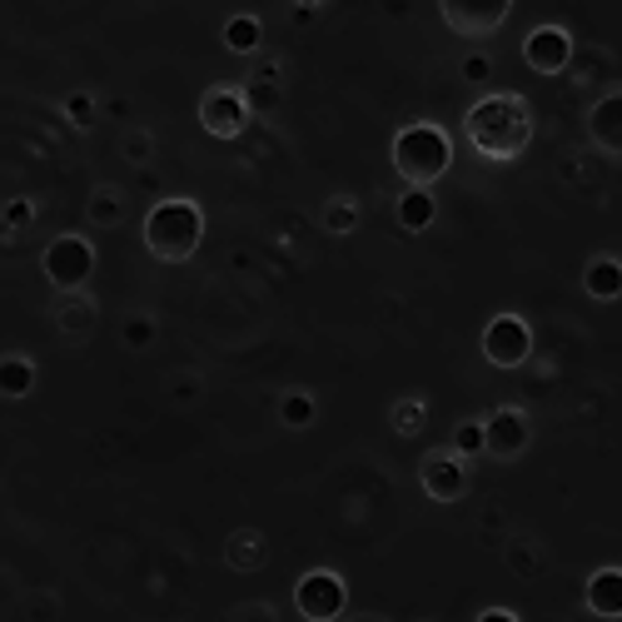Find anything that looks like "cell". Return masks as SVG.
Wrapping results in <instances>:
<instances>
[{
    "label": "cell",
    "mask_w": 622,
    "mask_h": 622,
    "mask_svg": "<svg viewBox=\"0 0 622 622\" xmlns=\"http://www.w3.org/2000/svg\"><path fill=\"white\" fill-rule=\"evenodd\" d=\"M583 602H588L592 618H608V622L622 618V568L618 563L598 568L588 583H583Z\"/></svg>",
    "instance_id": "14"
},
{
    "label": "cell",
    "mask_w": 622,
    "mask_h": 622,
    "mask_svg": "<svg viewBox=\"0 0 622 622\" xmlns=\"http://www.w3.org/2000/svg\"><path fill=\"white\" fill-rule=\"evenodd\" d=\"M473 622H523V618H518L513 608H483V612H478V618H473Z\"/></svg>",
    "instance_id": "35"
},
{
    "label": "cell",
    "mask_w": 622,
    "mask_h": 622,
    "mask_svg": "<svg viewBox=\"0 0 622 622\" xmlns=\"http://www.w3.org/2000/svg\"><path fill=\"white\" fill-rule=\"evenodd\" d=\"M269 563V538L264 528H235L225 538V568L229 573H259Z\"/></svg>",
    "instance_id": "15"
},
{
    "label": "cell",
    "mask_w": 622,
    "mask_h": 622,
    "mask_svg": "<svg viewBox=\"0 0 622 622\" xmlns=\"http://www.w3.org/2000/svg\"><path fill=\"white\" fill-rule=\"evenodd\" d=\"M35 384H41V369H35V359H31V354L11 349V354L0 359V398L21 404V398H31V394H35Z\"/></svg>",
    "instance_id": "18"
},
{
    "label": "cell",
    "mask_w": 622,
    "mask_h": 622,
    "mask_svg": "<svg viewBox=\"0 0 622 622\" xmlns=\"http://www.w3.org/2000/svg\"><path fill=\"white\" fill-rule=\"evenodd\" d=\"M140 235H145L150 259H160V264H190L204 245L200 200H190V194H165V200H155Z\"/></svg>",
    "instance_id": "3"
},
{
    "label": "cell",
    "mask_w": 622,
    "mask_h": 622,
    "mask_svg": "<svg viewBox=\"0 0 622 622\" xmlns=\"http://www.w3.org/2000/svg\"><path fill=\"white\" fill-rule=\"evenodd\" d=\"M439 15H443V25H449L453 35H463V41H488V35H494L498 25L513 15V5H508V0H494V5H463V0H443Z\"/></svg>",
    "instance_id": "11"
},
{
    "label": "cell",
    "mask_w": 622,
    "mask_h": 622,
    "mask_svg": "<svg viewBox=\"0 0 622 622\" xmlns=\"http://www.w3.org/2000/svg\"><path fill=\"white\" fill-rule=\"evenodd\" d=\"M280 423L290 433H304L319 423V398L309 394V388H284L280 394Z\"/></svg>",
    "instance_id": "23"
},
{
    "label": "cell",
    "mask_w": 622,
    "mask_h": 622,
    "mask_svg": "<svg viewBox=\"0 0 622 622\" xmlns=\"http://www.w3.org/2000/svg\"><path fill=\"white\" fill-rule=\"evenodd\" d=\"M35 225V200H25V194H15L11 204H5V239L25 235V229Z\"/></svg>",
    "instance_id": "30"
},
{
    "label": "cell",
    "mask_w": 622,
    "mask_h": 622,
    "mask_svg": "<svg viewBox=\"0 0 622 622\" xmlns=\"http://www.w3.org/2000/svg\"><path fill=\"white\" fill-rule=\"evenodd\" d=\"M538 135V120L528 95L518 90H488L463 110V140L473 145V155L488 165H518L528 155Z\"/></svg>",
    "instance_id": "1"
},
{
    "label": "cell",
    "mask_w": 622,
    "mask_h": 622,
    "mask_svg": "<svg viewBox=\"0 0 622 622\" xmlns=\"http://www.w3.org/2000/svg\"><path fill=\"white\" fill-rule=\"evenodd\" d=\"M249 120H255V110L245 100V86H210L200 95V129L210 140H239Z\"/></svg>",
    "instance_id": "7"
},
{
    "label": "cell",
    "mask_w": 622,
    "mask_h": 622,
    "mask_svg": "<svg viewBox=\"0 0 622 622\" xmlns=\"http://www.w3.org/2000/svg\"><path fill=\"white\" fill-rule=\"evenodd\" d=\"M155 339H160V319H155V314L135 309V314H125V319H120V343H125L129 354H145V349H155Z\"/></svg>",
    "instance_id": "25"
},
{
    "label": "cell",
    "mask_w": 622,
    "mask_h": 622,
    "mask_svg": "<svg viewBox=\"0 0 622 622\" xmlns=\"http://www.w3.org/2000/svg\"><path fill=\"white\" fill-rule=\"evenodd\" d=\"M583 294L598 304H618L622 299V259L618 255H592L583 264Z\"/></svg>",
    "instance_id": "16"
},
{
    "label": "cell",
    "mask_w": 622,
    "mask_h": 622,
    "mask_svg": "<svg viewBox=\"0 0 622 622\" xmlns=\"http://www.w3.org/2000/svg\"><path fill=\"white\" fill-rule=\"evenodd\" d=\"M219 41H225L229 55H259V45H264V21L259 15H229L225 31H219Z\"/></svg>",
    "instance_id": "24"
},
{
    "label": "cell",
    "mask_w": 622,
    "mask_h": 622,
    "mask_svg": "<svg viewBox=\"0 0 622 622\" xmlns=\"http://www.w3.org/2000/svg\"><path fill=\"white\" fill-rule=\"evenodd\" d=\"M394 219L404 235H423V229L439 225V200H433V190H404L394 200Z\"/></svg>",
    "instance_id": "17"
},
{
    "label": "cell",
    "mask_w": 622,
    "mask_h": 622,
    "mask_svg": "<svg viewBox=\"0 0 622 622\" xmlns=\"http://www.w3.org/2000/svg\"><path fill=\"white\" fill-rule=\"evenodd\" d=\"M200 394H204V378H200V374H180V378L170 384V398H174L180 408H190Z\"/></svg>",
    "instance_id": "32"
},
{
    "label": "cell",
    "mask_w": 622,
    "mask_h": 622,
    "mask_svg": "<svg viewBox=\"0 0 622 622\" xmlns=\"http://www.w3.org/2000/svg\"><path fill=\"white\" fill-rule=\"evenodd\" d=\"M25 618H31V622H55V598H50V592H45V598H35Z\"/></svg>",
    "instance_id": "34"
},
{
    "label": "cell",
    "mask_w": 622,
    "mask_h": 622,
    "mask_svg": "<svg viewBox=\"0 0 622 622\" xmlns=\"http://www.w3.org/2000/svg\"><path fill=\"white\" fill-rule=\"evenodd\" d=\"M483 433H488V459H498V463H518L533 449V419L518 404H498L483 419Z\"/></svg>",
    "instance_id": "8"
},
{
    "label": "cell",
    "mask_w": 622,
    "mask_h": 622,
    "mask_svg": "<svg viewBox=\"0 0 622 622\" xmlns=\"http://www.w3.org/2000/svg\"><path fill=\"white\" fill-rule=\"evenodd\" d=\"M388 429L398 433V439H419L423 429H429V398L423 394H404L388 404Z\"/></svg>",
    "instance_id": "22"
},
{
    "label": "cell",
    "mask_w": 622,
    "mask_h": 622,
    "mask_svg": "<svg viewBox=\"0 0 622 622\" xmlns=\"http://www.w3.org/2000/svg\"><path fill=\"white\" fill-rule=\"evenodd\" d=\"M523 65L533 76H563L573 65V31L568 25H533L523 35Z\"/></svg>",
    "instance_id": "9"
},
{
    "label": "cell",
    "mask_w": 622,
    "mask_h": 622,
    "mask_svg": "<svg viewBox=\"0 0 622 622\" xmlns=\"http://www.w3.org/2000/svg\"><path fill=\"white\" fill-rule=\"evenodd\" d=\"M155 150H160V145H155V135L145 125H129L125 135H120V160L135 165V170H145V165L155 160Z\"/></svg>",
    "instance_id": "26"
},
{
    "label": "cell",
    "mask_w": 622,
    "mask_h": 622,
    "mask_svg": "<svg viewBox=\"0 0 622 622\" xmlns=\"http://www.w3.org/2000/svg\"><path fill=\"white\" fill-rule=\"evenodd\" d=\"M86 219L90 229H120L125 225V190L120 184H95L86 200Z\"/></svg>",
    "instance_id": "21"
},
{
    "label": "cell",
    "mask_w": 622,
    "mask_h": 622,
    "mask_svg": "<svg viewBox=\"0 0 622 622\" xmlns=\"http://www.w3.org/2000/svg\"><path fill=\"white\" fill-rule=\"evenodd\" d=\"M504 563H508V573H513V578L533 583V578H543L547 553H543V543H538V538L513 533V538H508V547H504Z\"/></svg>",
    "instance_id": "19"
},
{
    "label": "cell",
    "mask_w": 622,
    "mask_h": 622,
    "mask_svg": "<svg viewBox=\"0 0 622 622\" xmlns=\"http://www.w3.org/2000/svg\"><path fill=\"white\" fill-rule=\"evenodd\" d=\"M319 225H324V235L349 239V235H359V225H364V210H359L354 194H329L324 210H319Z\"/></svg>",
    "instance_id": "20"
},
{
    "label": "cell",
    "mask_w": 622,
    "mask_h": 622,
    "mask_svg": "<svg viewBox=\"0 0 622 622\" xmlns=\"http://www.w3.org/2000/svg\"><path fill=\"white\" fill-rule=\"evenodd\" d=\"M459 76L468 80V86H488V80H494V55H488V50H468L459 60Z\"/></svg>",
    "instance_id": "31"
},
{
    "label": "cell",
    "mask_w": 622,
    "mask_h": 622,
    "mask_svg": "<svg viewBox=\"0 0 622 622\" xmlns=\"http://www.w3.org/2000/svg\"><path fill=\"white\" fill-rule=\"evenodd\" d=\"M95 264H100L95 245H90L86 235H76V229L55 235L50 245L41 249V274L55 294H80L90 280H95Z\"/></svg>",
    "instance_id": "4"
},
{
    "label": "cell",
    "mask_w": 622,
    "mask_h": 622,
    "mask_svg": "<svg viewBox=\"0 0 622 622\" xmlns=\"http://www.w3.org/2000/svg\"><path fill=\"white\" fill-rule=\"evenodd\" d=\"M294 612L304 622H343V612H349V583L333 568H309L294 583Z\"/></svg>",
    "instance_id": "6"
},
{
    "label": "cell",
    "mask_w": 622,
    "mask_h": 622,
    "mask_svg": "<svg viewBox=\"0 0 622 622\" xmlns=\"http://www.w3.org/2000/svg\"><path fill=\"white\" fill-rule=\"evenodd\" d=\"M229 622H280V612H274V602H239Z\"/></svg>",
    "instance_id": "33"
},
{
    "label": "cell",
    "mask_w": 622,
    "mask_h": 622,
    "mask_svg": "<svg viewBox=\"0 0 622 622\" xmlns=\"http://www.w3.org/2000/svg\"><path fill=\"white\" fill-rule=\"evenodd\" d=\"M245 100L255 115H274L284 100V86H269V80H245Z\"/></svg>",
    "instance_id": "29"
},
{
    "label": "cell",
    "mask_w": 622,
    "mask_h": 622,
    "mask_svg": "<svg viewBox=\"0 0 622 622\" xmlns=\"http://www.w3.org/2000/svg\"><path fill=\"white\" fill-rule=\"evenodd\" d=\"M453 453H459L463 463L468 459H483L488 453V433H483V419H463L459 429H453V443H449Z\"/></svg>",
    "instance_id": "28"
},
{
    "label": "cell",
    "mask_w": 622,
    "mask_h": 622,
    "mask_svg": "<svg viewBox=\"0 0 622 622\" xmlns=\"http://www.w3.org/2000/svg\"><path fill=\"white\" fill-rule=\"evenodd\" d=\"M419 488L433 504H463V494H468V468H463V459L453 449L429 453V459L419 463Z\"/></svg>",
    "instance_id": "10"
},
{
    "label": "cell",
    "mask_w": 622,
    "mask_h": 622,
    "mask_svg": "<svg viewBox=\"0 0 622 622\" xmlns=\"http://www.w3.org/2000/svg\"><path fill=\"white\" fill-rule=\"evenodd\" d=\"M60 115H65V125H70V129H95L100 100L90 95V90H70V95L60 100Z\"/></svg>",
    "instance_id": "27"
},
{
    "label": "cell",
    "mask_w": 622,
    "mask_h": 622,
    "mask_svg": "<svg viewBox=\"0 0 622 622\" xmlns=\"http://www.w3.org/2000/svg\"><path fill=\"white\" fill-rule=\"evenodd\" d=\"M388 165L398 170L404 190H433L453 170V135L439 120H408L388 145Z\"/></svg>",
    "instance_id": "2"
},
{
    "label": "cell",
    "mask_w": 622,
    "mask_h": 622,
    "mask_svg": "<svg viewBox=\"0 0 622 622\" xmlns=\"http://www.w3.org/2000/svg\"><path fill=\"white\" fill-rule=\"evenodd\" d=\"M343 622H384V618H374V612H359V618H343Z\"/></svg>",
    "instance_id": "36"
},
{
    "label": "cell",
    "mask_w": 622,
    "mask_h": 622,
    "mask_svg": "<svg viewBox=\"0 0 622 622\" xmlns=\"http://www.w3.org/2000/svg\"><path fill=\"white\" fill-rule=\"evenodd\" d=\"M50 319H55V329H60V339L80 343V339H90V333H95L100 304H95V294H90V290H80V294H55Z\"/></svg>",
    "instance_id": "12"
},
{
    "label": "cell",
    "mask_w": 622,
    "mask_h": 622,
    "mask_svg": "<svg viewBox=\"0 0 622 622\" xmlns=\"http://www.w3.org/2000/svg\"><path fill=\"white\" fill-rule=\"evenodd\" d=\"M588 140L598 145L602 155L622 160V90H608V95L592 100V110H588Z\"/></svg>",
    "instance_id": "13"
},
{
    "label": "cell",
    "mask_w": 622,
    "mask_h": 622,
    "mask_svg": "<svg viewBox=\"0 0 622 622\" xmlns=\"http://www.w3.org/2000/svg\"><path fill=\"white\" fill-rule=\"evenodd\" d=\"M478 354L488 359L494 369H504V374L523 369L528 359H533V324H528L523 314H513V309L494 314L478 333Z\"/></svg>",
    "instance_id": "5"
}]
</instances>
